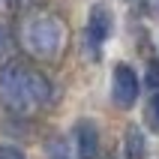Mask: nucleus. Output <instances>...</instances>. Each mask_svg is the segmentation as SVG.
<instances>
[{
    "instance_id": "4",
    "label": "nucleus",
    "mask_w": 159,
    "mask_h": 159,
    "mask_svg": "<svg viewBox=\"0 0 159 159\" xmlns=\"http://www.w3.org/2000/svg\"><path fill=\"white\" fill-rule=\"evenodd\" d=\"M108 30H111V12L105 6H93L90 9V18H87V45H90L93 54L108 39Z\"/></svg>"
},
{
    "instance_id": "9",
    "label": "nucleus",
    "mask_w": 159,
    "mask_h": 159,
    "mask_svg": "<svg viewBox=\"0 0 159 159\" xmlns=\"http://www.w3.org/2000/svg\"><path fill=\"white\" fill-rule=\"evenodd\" d=\"M3 48H6V33L0 30V51H3Z\"/></svg>"
},
{
    "instance_id": "7",
    "label": "nucleus",
    "mask_w": 159,
    "mask_h": 159,
    "mask_svg": "<svg viewBox=\"0 0 159 159\" xmlns=\"http://www.w3.org/2000/svg\"><path fill=\"white\" fill-rule=\"evenodd\" d=\"M0 159H27V156L12 144H0Z\"/></svg>"
},
{
    "instance_id": "6",
    "label": "nucleus",
    "mask_w": 159,
    "mask_h": 159,
    "mask_svg": "<svg viewBox=\"0 0 159 159\" xmlns=\"http://www.w3.org/2000/svg\"><path fill=\"white\" fill-rule=\"evenodd\" d=\"M144 117H147V123H150L153 132H159V90L147 99V108H144Z\"/></svg>"
},
{
    "instance_id": "5",
    "label": "nucleus",
    "mask_w": 159,
    "mask_h": 159,
    "mask_svg": "<svg viewBox=\"0 0 159 159\" xmlns=\"http://www.w3.org/2000/svg\"><path fill=\"white\" fill-rule=\"evenodd\" d=\"M75 150H78V159L99 156V129L93 120H78L75 123Z\"/></svg>"
},
{
    "instance_id": "1",
    "label": "nucleus",
    "mask_w": 159,
    "mask_h": 159,
    "mask_svg": "<svg viewBox=\"0 0 159 159\" xmlns=\"http://www.w3.org/2000/svg\"><path fill=\"white\" fill-rule=\"evenodd\" d=\"M51 84L39 69L12 60L0 69V102L15 114H33L48 105Z\"/></svg>"
},
{
    "instance_id": "8",
    "label": "nucleus",
    "mask_w": 159,
    "mask_h": 159,
    "mask_svg": "<svg viewBox=\"0 0 159 159\" xmlns=\"http://www.w3.org/2000/svg\"><path fill=\"white\" fill-rule=\"evenodd\" d=\"M147 87H156L159 90V66L150 63V69H147Z\"/></svg>"
},
{
    "instance_id": "3",
    "label": "nucleus",
    "mask_w": 159,
    "mask_h": 159,
    "mask_svg": "<svg viewBox=\"0 0 159 159\" xmlns=\"http://www.w3.org/2000/svg\"><path fill=\"white\" fill-rule=\"evenodd\" d=\"M138 90H141V84H138L135 69L129 63H117L114 75H111V96H114V102L120 108H132L135 99H138Z\"/></svg>"
},
{
    "instance_id": "2",
    "label": "nucleus",
    "mask_w": 159,
    "mask_h": 159,
    "mask_svg": "<svg viewBox=\"0 0 159 159\" xmlns=\"http://www.w3.org/2000/svg\"><path fill=\"white\" fill-rule=\"evenodd\" d=\"M63 39H66L63 24L54 15L39 12V15L27 18V24H24V45H27V51L33 54V57L54 60V57L60 54V48H63Z\"/></svg>"
}]
</instances>
